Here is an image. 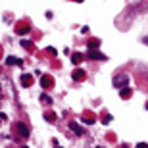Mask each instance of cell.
Listing matches in <instances>:
<instances>
[{"label":"cell","mask_w":148,"mask_h":148,"mask_svg":"<svg viewBox=\"0 0 148 148\" xmlns=\"http://www.w3.org/2000/svg\"><path fill=\"white\" fill-rule=\"evenodd\" d=\"M69 129H71V131H75V135H83V133H85L81 127L75 123V121H71V123H69Z\"/></svg>","instance_id":"5"},{"label":"cell","mask_w":148,"mask_h":148,"mask_svg":"<svg viewBox=\"0 0 148 148\" xmlns=\"http://www.w3.org/2000/svg\"><path fill=\"white\" fill-rule=\"evenodd\" d=\"M54 119H56L54 114H46V121H54Z\"/></svg>","instance_id":"12"},{"label":"cell","mask_w":148,"mask_h":148,"mask_svg":"<svg viewBox=\"0 0 148 148\" xmlns=\"http://www.w3.org/2000/svg\"><path fill=\"white\" fill-rule=\"evenodd\" d=\"M16 31H17L19 35H23V33H27V31H29V27H27V25H21V27H17Z\"/></svg>","instance_id":"9"},{"label":"cell","mask_w":148,"mask_h":148,"mask_svg":"<svg viewBox=\"0 0 148 148\" xmlns=\"http://www.w3.org/2000/svg\"><path fill=\"white\" fill-rule=\"evenodd\" d=\"M0 123H2V119H0Z\"/></svg>","instance_id":"18"},{"label":"cell","mask_w":148,"mask_h":148,"mask_svg":"<svg viewBox=\"0 0 148 148\" xmlns=\"http://www.w3.org/2000/svg\"><path fill=\"white\" fill-rule=\"evenodd\" d=\"M19 148H29V146H19Z\"/></svg>","instance_id":"17"},{"label":"cell","mask_w":148,"mask_h":148,"mask_svg":"<svg viewBox=\"0 0 148 148\" xmlns=\"http://www.w3.org/2000/svg\"><path fill=\"white\" fill-rule=\"evenodd\" d=\"M102 121H104V123H110V121H112V115H104V117H102Z\"/></svg>","instance_id":"13"},{"label":"cell","mask_w":148,"mask_h":148,"mask_svg":"<svg viewBox=\"0 0 148 148\" xmlns=\"http://www.w3.org/2000/svg\"><path fill=\"white\" fill-rule=\"evenodd\" d=\"M6 64H8V66H12V64H16V66H21V60H17V58H6Z\"/></svg>","instance_id":"6"},{"label":"cell","mask_w":148,"mask_h":148,"mask_svg":"<svg viewBox=\"0 0 148 148\" xmlns=\"http://www.w3.org/2000/svg\"><path fill=\"white\" fill-rule=\"evenodd\" d=\"M71 60H73V64H77V62H81V54H75V56L71 58Z\"/></svg>","instance_id":"11"},{"label":"cell","mask_w":148,"mask_h":148,"mask_svg":"<svg viewBox=\"0 0 148 148\" xmlns=\"http://www.w3.org/2000/svg\"><path fill=\"white\" fill-rule=\"evenodd\" d=\"M83 121H85V123H94V119H92V117H85Z\"/></svg>","instance_id":"14"},{"label":"cell","mask_w":148,"mask_h":148,"mask_svg":"<svg viewBox=\"0 0 148 148\" xmlns=\"http://www.w3.org/2000/svg\"><path fill=\"white\" fill-rule=\"evenodd\" d=\"M40 102H42V104H52V100H50V96L48 94H40Z\"/></svg>","instance_id":"7"},{"label":"cell","mask_w":148,"mask_h":148,"mask_svg":"<svg viewBox=\"0 0 148 148\" xmlns=\"http://www.w3.org/2000/svg\"><path fill=\"white\" fill-rule=\"evenodd\" d=\"M98 40H96V38H94V40H92V42H88V50H92V48H98Z\"/></svg>","instance_id":"10"},{"label":"cell","mask_w":148,"mask_h":148,"mask_svg":"<svg viewBox=\"0 0 148 148\" xmlns=\"http://www.w3.org/2000/svg\"><path fill=\"white\" fill-rule=\"evenodd\" d=\"M52 144H54V148H62L60 144H58V140H52Z\"/></svg>","instance_id":"16"},{"label":"cell","mask_w":148,"mask_h":148,"mask_svg":"<svg viewBox=\"0 0 148 148\" xmlns=\"http://www.w3.org/2000/svg\"><path fill=\"white\" fill-rule=\"evenodd\" d=\"M137 148H148V144H144V143H140V144H137Z\"/></svg>","instance_id":"15"},{"label":"cell","mask_w":148,"mask_h":148,"mask_svg":"<svg viewBox=\"0 0 148 148\" xmlns=\"http://www.w3.org/2000/svg\"><path fill=\"white\" fill-rule=\"evenodd\" d=\"M125 85H127V75H125V73H121V75H115L114 77V87L123 88Z\"/></svg>","instance_id":"1"},{"label":"cell","mask_w":148,"mask_h":148,"mask_svg":"<svg viewBox=\"0 0 148 148\" xmlns=\"http://www.w3.org/2000/svg\"><path fill=\"white\" fill-rule=\"evenodd\" d=\"M16 131L21 135V137H29V127L25 123H16Z\"/></svg>","instance_id":"3"},{"label":"cell","mask_w":148,"mask_h":148,"mask_svg":"<svg viewBox=\"0 0 148 148\" xmlns=\"http://www.w3.org/2000/svg\"><path fill=\"white\" fill-rule=\"evenodd\" d=\"M31 83H33V77L27 75V73H23L21 75V85L23 87H31Z\"/></svg>","instance_id":"4"},{"label":"cell","mask_w":148,"mask_h":148,"mask_svg":"<svg viewBox=\"0 0 148 148\" xmlns=\"http://www.w3.org/2000/svg\"><path fill=\"white\" fill-rule=\"evenodd\" d=\"M88 60H108V56L102 54V52H96V50H88V54H87Z\"/></svg>","instance_id":"2"},{"label":"cell","mask_w":148,"mask_h":148,"mask_svg":"<svg viewBox=\"0 0 148 148\" xmlns=\"http://www.w3.org/2000/svg\"><path fill=\"white\" fill-rule=\"evenodd\" d=\"M129 96H131V88L123 87V90H121V98H129Z\"/></svg>","instance_id":"8"}]
</instances>
